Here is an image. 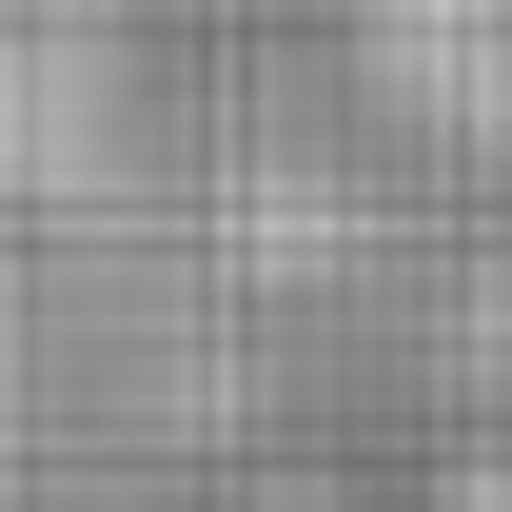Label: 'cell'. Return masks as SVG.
Here are the masks:
<instances>
[{
    "label": "cell",
    "instance_id": "1",
    "mask_svg": "<svg viewBox=\"0 0 512 512\" xmlns=\"http://www.w3.org/2000/svg\"><path fill=\"white\" fill-rule=\"evenodd\" d=\"M256 512H316V493H256Z\"/></svg>",
    "mask_w": 512,
    "mask_h": 512
}]
</instances>
